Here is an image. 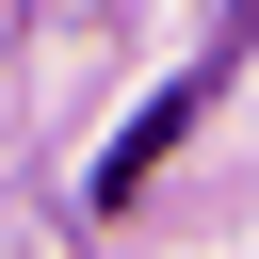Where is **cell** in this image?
Listing matches in <instances>:
<instances>
[]
</instances>
